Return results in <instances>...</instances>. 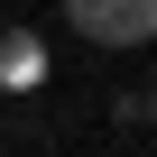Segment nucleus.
<instances>
[{
	"label": "nucleus",
	"instance_id": "f257e3e1",
	"mask_svg": "<svg viewBox=\"0 0 157 157\" xmlns=\"http://www.w3.org/2000/svg\"><path fill=\"white\" fill-rule=\"evenodd\" d=\"M65 28L93 46H148L157 37V0H65Z\"/></svg>",
	"mask_w": 157,
	"mask_h": 157
},
{
	"label": "nucleus",
	"instance_id": "f03ea898",
	"mask_svg": "<svg viewBox=\"0 0 157 157\" xmlns=\"http://www.w3.org/2000/svg\"><path fill=\"white\" fill-rule=\"evenodd\" d=\"M139 120H148V129H157V93H139Z\"/></svg>",
	"mask_w": 157,
	"mask_h": 157
}]
</instances>
